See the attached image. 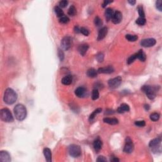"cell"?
I'll list each match as a JSON object with an SVG mask.
<instances>
[{
  "label": "cell",
  "instance_id": "obj_5",
  "mask_svg": "<svg viewBox=\"0 0 162 162\" xmlns=\"http://www.w3.org/2000/svg\"><path fill=\"white\" fill-rule=\"evenodd\" d=\"M141 90L146 94L150 99H153L156 97V89L154 87H151L150 85H144L141 88Z\"/></svg>",
  "mask_w": 162,
  "mask_h": 162
},
{
  "label": "cell",
  "instance_id": "obj_16",
  "mask_svg": "<svg viewBox=\"0 0 162 162\" xmlns=\"http://www.w3.org/2000/svg\"><path fill=\"white\" fill-rule=\"evenodd\" d=\"M102 146H103V142H102V141H101L99 138L96 139L94 141V142H93L94 148V150H96V151H97V152L100 151L101 149L102 148Z\"/></svg>",
  "mask_w": 162,
  "mask_h": 162
},
{
  "label": "cell",
  "instance_id": "obj_15",
  "mask_svg": "<svg viewBox=\"0 0 162 162\" xmlns=\"http://www.w3.org/2000/svg\"><path fill=\"white\" fill-rule=\"evenodd\" d=\"M43 153L46 161L48 162H51L52 161V154L51 151L48 148H45L43 150Z\"/></svg>",
  "mask_w": 162,
  "mask_h": 162
},
{
  "label": "cell",
  "instance_id": "obj_2",
  "mask_svg": "<svg viewBox=\"0 0 162 162\" xmlns=\"http://www.w3.org/2000/svg\"><path fill=\"white\" fill-rule=\"evenodd\" d=\"M14 113L15 118L19 121H22L26 118L27 109L22 104H18L14 108Z\"/></svg>",
  "mask_w": 162,
  "mask_h": 162
},
{
  "label": "cell",
  "instance_id": "obj_27",
  "mask_svg": "<svg viewBox=\"0 0 162 162\" xmlns=\"http://www.w3.org/2000/svg\"><path fill=\"white\" fill-rule=\"evenodd\" d=\"M125 38L130 42H135L138 39V37L136 35H131V34H127L125 36Z\"/></svg>",
  "mask_w": 162,
  "mask_h": 162
},
{
  "label": "cell",
  "instance_id": "obj_10",
  "mask_svg": "<svg viewBox=\"0 0 162 162\" xmlns=\"http://www.w3.org/2000/svg\"><path fill=\"white\" fill-rule=\"evenodd\" d=\"M156 40L153 38H148L142 39L141 41V45L142 47L150 48L155 46L156 45Z\"/></svg>",
  "mask_w": 162,
  "mask_h": 162
},
{
  "label": "cell",
  "instance_id": "obj_29",
  "mask_svg": "<svg viewBox=\"0 0 162 162\" xmlns=\"http://www.w3.org/2000/svg\"><path fill=\"white\" fill-rule=\"evenodd\" d=\"M76 13H77V10H76V7L74 6H73V5L71 6L68 10V15L70 16H74V15H76Z\"/></svg>",
  "mask_w": 162,
  "mask_h": 162
},
{
  "label": "cell",
  "instance_id": "obj_33",
  "mask_svg": "<svg viewBox=\"0 0 162 162\" xmlns=\"http://www.w3.org/2000/svg\"><path fill=\"white\" fill-rule=\"evenodd\" d=\"M70 21V19H68V17L67 16H63L61 18H60V20H59V22L60 23H62V24H67V23L68 22Z\"/></svg>",
  "mask_w": 162,
  "mask_h": 162
},
{
  "label": "cell",
  "instance_id": "obj_47",
  "mask_svg": "<svg viewBox=\"0 0 162 162\" xmlns=\"http://www.w3.org/2000/svg\"><path fill=\"white\" fill-rule=\"evenodd\" d=\"M128 3H130L131 5H134L136 4V1L134 0H132V1H128Z\"/></svg>",
  "mask_w": 162,
  "mask_h": 162
},
{
  "label": "cell",
  "instance_id": "obj_20",
  "mask_svg": "<svg viewBox=\"0 0 162 162\" xmlns=\"http://www.w3.org/2000/svg\"><path fill=\"white\" fill-rule=\"evenodd\" d=\"M103 122L105 123L110 124V125H116L119 124V120L115 118L106 117L103 119Z\"/></svg>",
  "mask_w": 162,
  "mask_h": 162
},
{
  "label": "cell",
  "instance_id": "obj_21",
  "mask_svg": "<svg viewBox=\"0 0 162 162\" xmlns=\"http://www.w3.org/2000/svg\"><path fill=\"white\" fill-rule=\"evenodd\" d=\"M98 73V71L93 68H90L87 71V76L90 78H94V77H96Z\"/></svg>",
  "mask_w": 162,
  "mask_h": 162
},
{
  "label": "cell",
  "instance_id": "obj_25",
  "mask_svg": "<svg viewBox=\"0 0 162 162\" xmlns=\"http://www.w3.org/2000/svg\"><path fill=\"white\" fill-rule=\"evenodd\" d=\"M54 12H55L56 15V16L58 17H60L61 18L62 17L64 16V13H63V10H62V8H61L60 7H59V6H56L54 7Z\"/></svg>",
  "mask_w": 162,
  "mask_h": 162
},
{
  "label": "cell",
  "instance_id": "obj_38",
  "mask_svg": "<svg viewBox=\"0 0 162 162\" xmlns=\"http://www.w3.org/2000/svg\"><path fill=\"white\" fill-rule=\"evenodd\" d=\"M58 58H59L60 62H62V61L63 60V59H64V57H65L64 56V53H63V51H62V50H60V49H58Z\"/></svg>",
  "mask_w": 162,
  "mask_h": 162
},
{
  "label": "cell",
  "instance_id": "obj_32",
  "mask_svg": "<svg viewBox=\"0 0 162 162\" xmlns=\"http://www.w3.org/2000/svg\"><path fill=\"white\" fill-rule=\"evenodd\" d=\"M146 19H145V18L139 17L138 19L136 20V23L137 24V25L142 26V25H144L145 24H146Z\"/></svg>",
  "mask_w": 162,
  "mask_h": 162
},
{
  "label": "cell",
  "instance_id": "obj_4",
  "mask_svg": "<svg viewBox=\"0 0 162 162\" xmlns=\"http://www.w3.org/2000/svg\"><path fill=\"white\" fill-rule=\"evenodd\" d=\"M0 117L1 120L5 122H12L14 120L11 111L8 108L1 109L0 111Z\"/></svg>",
  "mask_w": 162,
  "mask_h": 162
},
{
  "label": "cell",
  "instance_id": "obj_3",
  "mask_svg": "<svg viewBox=\"0 0 162 162\" xmlns=\"http://www.w3.org/2000/svg\"><path fill=\"white\" fill-rule=\"evenodd\" d=\"M161 137H157L154 139L151 140L149 144L150 149L151 151L154 153H161Z\"/></svg>",
  "mask_w": 162,
  "mask_h": 162
},
{
  "label": "cell",
  "instance_id": "obj_45",
  "mask_svg": "<svg viewBox=\"0 0 162 162\" xmlns=\"http://www.w3.org/2000/svg\"><path fill=\"white\" fill-rule=\"evenodd\" d=\"M74 31H75V32H76V33H79L80 32V28H79L78 27H75V28H74Z\"/></svg>",
  "mask_w": 162,
  "mask_h": 162
},
{
  "label": "cell",
  "instance_id": "obj_18",
  "mask_svg": "<svg viewBox=\"0 0 162 162\" xmlns=\"http://www.w3.org/2000/svg\"><path fill=\"white\" fill-rule=\"evenodd\" d=\"M130 110V107L128 105L125 103H123L117 109V111L119 113H124L127 112Z\"/></svg>",
  "mask_w": 162,
  "mask_h": 162
},
{
  "label": "cell",
  "instance_id": "obj_12",
  "mask_svg": "<svg viewBox=\"0 0 162 162\" xmlns=\"http://www.w3.org/2000/svg\"><path fill=\"white\" fill-rule=\"evenodd\" d=\"M11 161V156L6 151H1L0 152V161L10 162Z\"/></svg>",
  "mask_w": 162,
  "mask_h": 162
},
{
  "label": "cell",
  "instance_id": "obj_46",
  "mask_svg": "<svg viewBox=\"0 0 162 162\" xmlns=\"http://www.w3.org/2000/svg\"><path fill=\"white\" fill-rule=\"evenodd\" d=\"M106 111H107V112L105 113L106 114H108V113L110 114H113V113H114V111H113V110H106Z\"/></svg>",
  "mask_w": 162,
  "mask_h": 162
},
{
  "label": "cell",
  "instance_id": "obj_44",
  "mask_svg": "<svg viewBox=\"0 0 162 162\" xmlns=\"http://www.w3.org/2000/svg\"><path fill=\"white\" fill-rule=\"evenodd\" d=\"M110 161H112V162H119V159L117 158L116 157H115V156H112V157H111Z\"/></svg>",
  "mask_w": 162,
  "mask_h": 162
},
{
  "label": "cell",
  "instance_id": "obj_39",
  "mask_svg": "<svg viewBox=\"0 0 162 162\" xmlns=\"http://www.w3.org/2000/svg\"><path fill=\"white\" fill-rule=\"evenodd\" d=\"M96 59L99 62H103V60H104V54L101 53H99L96 55Z\"/></svg>",
  "mask_w": 162,
  "mask_h": 162
},
{
  "label": "cell",
  "instance_id": "obj_19",
  "mask_svg": "<svg viewBox=\"0 0 162 162\" xmlns=\"http://www.w3.org/2000/svg\"><path fill=\"white\" fill-rule=\"evenodd\" d=\"M85 92H86V91H85V88L83 87H79L75 91V94L77 97L81 98V97H83L85 95Z\"/></svg>",
  "mask_w": 162,
  "mask_h": 162
},
{
  "label": "cell",
  "instance_id": "obj_34",
  "mask_svg": "<svg viewBox=\"0 0 162 162\" xmlns=\"http://www.w3.org/2000/svg\"><path fill=\"white\" fill-rule=\"evenodd\" d=\"M136 59H137V54H136V53L132 54V55H131L129 58H128L127 63L129 65L131 64V63H132L133 62H134V60Z\"/></svg>",
  "mask_w": 162,
  "mask_h": 162
},
{
  "label": "cell",
  "instance_id": "obj_31",
  "mask_svg": "<svg viewBox=\"0 0 162 162\" xmlns=\"http://www.w3.org/2000/svg\"><path fill=\"white\" fill-rule=\"evenodd\" d=\"M94 24L97 27H101L103 25V21L99 17H96L94 19Z\"/></svg>",
  "mask_w": 162,
  "mask_h": 162
},
{
  "label": "cell",
  "instance_id": "obj_28",
  "mask_svg": "<svg viewBox=\"0 0 162 162\" xmlns=\"http://www.w3.org/2000/svg\"><path fill=\"white\" fill-rule=\"evenodd\" d=\"M99 93L98 89H93V93H92V99H93V100H96V99L99 98Z\"/></svg>",
  "mask_w": 162,
  "mask_h": 162
},
{
  "label": "cell",
  "instance_id": "obj_6",
  "mask_svg": "<svg viewBox=\"0 0 162 162\" xmlns=\"http://www.w3.org/2000/svg\"><path fill=\"white\" fill-rule=\"evenodd\" d=\"M68 153H69L70 155L72 157H79L81 155V147L77 144H71L68 147Z\"/></svg>",
  "mask_w": 162,
  "mask_h": 162
},
{
  "label": "cell",
  "instance_id": "obj_9",
  "mask_svg": "<svg viewBox=\"0 0 162 162\" xmlns=\"http://www.w3.org/2000/svg\"><path fill=\"white\" fill-rule=\"evenodd\" d=\"M122 77H120V76H118V77L109 80L108 85L111 88L115 89V88H117L120 86V85L122 83Z\"/></svg>",
  "mask_w": 162,
  "mask_h": 162
},
{
  "label": "cell",
  "instance_id": "obj_22",
  "mask_svg": "<svg viewBox=\"0 0 162 162\" xmlns=\"http://www.w3.org/2000/svg\"><path fill=\"white\" fill-rule=\"evenodd\" d=\"M72 82V77L71 76H70V75L64 77L62 80V84H64V85H70V84H71Z\"/></svg>",
  "mask_w": 162,
  "mask_h": 162
},
{
  "label": "cell",
  "instance_id": "obj_17",
  "mask_svg": "<svg viewBox=\"0 0 162 162\" xmlns=\"http://www.w3.org/2000/svg\"><path fill=\"white\" fill-rule=\"evenodd\" d=\"M89 49V45L87 44H83L80 45L78 48V51L82 56H84Z\"/></svg>",
  "mask_w": 162,
  "mask_h": 162
},
{
  "label": "cell",
  "instance_id": "obj_43",
  "mask_svg": "<svg viewBox=\"0 0 162 162\" xmlns=\"http://www.w3.org/2000/svg\"><path fill=\"white\" fill-rule=\"evenodd\" d=\"M112 2H113L112 1H107H107H105L104 2H103V5H102V6H103V8H105L106 6L108 5V4L111 3Z\"/></svg>",
  "mask_w": 162,
  "mask_h": 162
},
{
  "label": "cell",
  "instance_id": "obj_24",
  "mask_svg": "<svg viewBox=\"0 0 162 162\" xmlns=\"http://www.w3.org/2000/svg\"><path fill=\"white\" fill-rule=\"evenodd\" d=\"M136 54H137V59H139V60H141V62H144V61H146V54L143 52L142 50H139V51L136 53Z\"/></svg>",
  "mask_w": 162,
  "mask_h": 162
},
{
  "label": "cell",
  "instance_id": "obj_8",
  "mask_svg": "<svg viewBox=\"0 0 162 162\" xmlns=\"http://www.w3.org/2000/svg\"><path fill=\"white\" fill-rule=\"evenodd\" d=\"M61 46L64 50H69L72 46V38L70 36H65L61 41Z\"/></svg>",
  "mask_w": 162,
  "mask_h": 162
},
{
  "label": "cell",
  "instance_id": "obj_11",
  "mask_svg": "<svg viewBox=\"0 0 162 162\" xmlns=\"http://www.w3.org/2000/svg\"><path fill=\"white\" fill-rule=\"evenodd\" d=\"M122 19V14L120 11H116L114 12L113 15L112 17H111V21L113 24H118L120 23Z\"/></svg>",
  "mask_w": 162,
  "mask_h": 162
},
{
  "label": "cell",
  "instance_id": "obj_14",
  "mask_svg": "<svg viewBox=\"0 0 162 162\" xmlns=\"http://www.w3.org/2000/svg\"><path fill=\"white\" fill-rule=\"evenodd\" d=\"M107 33H108V28L107 27H102L99 31L98 36V41H101L102 39L105 38L107 36Z\"/></svg>",
  "mask_w": 162,
  "mask_h": 162
},
{
  "label": "cell",
  "instance_id": "obj_7",
  "mask_svg": "<svg viewBox=\"0 0 162 162\" xmlns=\"http://www.w3.org/2000/svg\"><path fill=\"white\" fill-rule=\"evenodd\" d=\"M134 150V145L132 141L129 137L125 139V144L124 148V152L125 153L130 154L133 152Z\"/></svg>",
  "mask_w": 162,
  "mask_h": 162
},
{
  "label": "cell",
  "instance_id": "obj_40",
  "mask_svg": "<svg viewBox=\"0 0 162 162\" xmlns=\"http://www.w3.org/2000/svg\"><path fill=\"white\" fill-rule=\"evenodd\" d=\"M156 7L160 11H162V1L161 0H158L156 2Z\"/></svg>",
  "mask_w": 162,
  "mask_h": 162
},
{
  "label": "cell",
  "instance_id": "obj_13",
  "mask_svg": "<svg viewBox=\"0 0 162 162\" xmlns=\"http://www.w3.org/2000/svg\"><path fill=\"white\" fill-rule=\"evenodd\" d=\"M98 73H111L114 72V68L112 66H108L106 67H102V68H99L98 70Z\"/></svg>",
  "mask_w": 162,
  "mask_h": 162
},
{
  "label": "cell",
  "instance_id": "obj_35",
  "mask_svg": "<svg viewBox=\"0 0 162 162\" xmlns=\"http://www.w3.org/2000/svg\"><path fill=\"white\" fill-rule=\"evenodd\" d=\"M137 10H138V13L139 15V17H142L144 18L145 17V13L144 11L143 8H142V6H139L138 8H137Z\"/></svg>",
  "mask_w": 162,
  "mask_h": 162
},
{
  "label": "cell",
  "instance_id": "obj_48",
  "mask_svg": "<svg viewBox=\"0 0 162 162\" xmlns=\"http://www.w3.org/2000/svg\"><path fill=\"white\" fill-rule=\"evenodd\" d=\"M144 108H145V109H146V110H148L149 109H150V105H144Z\"/></svg>",
  "mask_w": 162,
  "mask_h": 162
},
{
  "label": "cell",
  "instance_id": "obj_26",
  "mask_svg": "<svg viewBox=\"0 0 162 162\" xmlns=\"http://www.w3.org/2000/svg\"><path fill=\"white\" fill-rule=\"evenodd\" d=\"M102 111V109L101 108H97L95 110H94V111H93V113H92L90 115V116H89V120L90 121H92V120H93V119H94V117L96 116V115H97V114L98 113H100Z\"/></svg>",
  "mask_w": 162,
  "mask_h": 162
},
{
  "label": "cell",
  "instance_id": "obj_42",
  "mask_svg": "<svg viewBox=\"0 0 162 162\" xmlns=\"http://www.w3.org/2000/svg\"><path fill=\"white\" fill-rule=\"evenodd\" d=\"M96 161H98V162H103V161H107V158L105 157V156H98V158H97Z\"/></svg>",
  "mask_w": 162,
  "mask_h": 162
},
{
  "label": "cell",
  "instance_id": "obj_1",
  "mask_svg": "<svg viewBox=\"0 0 162 162\" xmlns=\"http://www.w3.org/2000/svg\"><path fill=\"white\" fill-rule=\"evenodd\" d=\"M17 99V94L16 92L11 88L6 89L4 94V101L8 105H12L16 101Z\"/></svg>",
  "mask_w": 162,
  "mask_h": 162
},
{
  "label": "cell",
  "instance_id": "obj_23",
  "mask_svg": "<svg viewBox=\"0 0 162 162\" xmlns=\"http://www.w3.org/2000/svg\"><path fill=\"white\" fill-rule=\"evenodd\" d=\"M114 12H113V10H112L111 8H107L105 11V18H106V20L107 21H109L111 19V17H112L113 15Z\"/></svg>",
  "mask_w": 162,
  "mask_h": 162
},
{
  "label": "cell",
  "instance_id": "obj_36",
  "mask_svg": "<svg viewBox=\"0 0 162 162\" xmlns=\"http://www.w3.org/2000/svg\"><path fill=\"white\" fill-rule=\"evenodd\" d=\"M134 124L136 126L139 127H143L146 125V122L144 120H140V121H136Z\"/></svg>",
  "mask_w": 162,
  "mask_h": 162
},
{
  "label": "cell",
  "instance_id": "obj_30",
  "mask_svg": "<svg viewBox=\"0 0 162 162\" xmlns=\"http://www.w3.org/2000/svg\"><path fill=\"white\" fill-rule=\"evenodd\" d=\"M160 114L158 113H153L150 115V119L153 122H156L160 119Z\"/></svg>",
  "mask_w": 162,
  "mask_h": 162
},
{
  "label": "cell",
  "instance_id": "obj_37",
  "mask_svg": "<svg viewBox=\"0 0 162 162\" xmlns=\"http://www.w3.org/2000/svg\"><path fill=\"white\" fill-rule=\"evenodd\" d=\"M80 32L85 36H89V31L86 28H85V27H81L80 28Z\"/></svg>",
  "mask_w": 162,
  "mask_h": 162
},
{
  "label": "cell",
  "instance_id": "obj_41",
  "mask_svg": "<svg viewBox=\"0 0 162 162\" xmlns=\"http://www.w3.org/2000/svg\"><path fill=\"white\" fill-rule=\"evenodd\" d=\"M68 2L66 0H63L59 2V7L60 8H65L68 5Z\"/></svg>",
  "mask_w": 162,
  "mask_h": 162
}]
</instances>
